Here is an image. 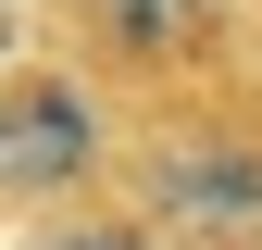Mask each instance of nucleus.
Segmentation results:
<instances>
[{"label": "nucleus", "mask_w": 262, "mask_h": 250, "mask_svg": "<svg viewBox=\"0 0 262 250\" xmlns=\"http://www.w3.org/2000/svg\"><path fill=\"white\" fill-rule=\"evenodd\" d=\"M113 187L162 225V250H262V50L150 100Z\"/></svg>", "instance_id": "f257e3e1"}, {"label": "nucleus", "mask_w": 262, "mask_h": 250, "mask_svg": "<svg viewBox=\"0 0 262 250\" xmlns=\"http://www.w3.org/2000/svg\"><path fill=\"white\" fill-rule=\"evenodd\" d=\"M250 13H262V0H250Z\"/></svg>", "instance_id": "39448f33"}, {"label": "nucleus", "mask_w": 262, "mask_h": 250, "mask_svg": "<svg viewBox=\"0 0 262 250\" xmlns=\"http://www.w3.org/2000/svg\"><path fill=\"white\" fill-rule=\"evenodd\" d=\"M125 150H138V100L100 62H75L50 25H25V50L0 62V213L88 200L125 175Z\"/></svg>", "instance_id": "f03ea898"}, {"label": "nucleus", "mask_w": 262, "mask_h": 250, "mask_svg": "<svg viewBox=\"0 0 262 250\" xmlns=\"http://www.w3.org/2000/svg\"><path fill=\"white\" fill-rule=\"evenodd\" d=\"M13 250H162V225L125 187H88V200H50V213H13Z\"/></svg>", "instance_id": "20e7f679"}, {"label": "nucleus", "mask_w": 262, "mask_h": 250, "mask_svg": "<svg viewBox=\"0 0 262 250\" xmlns=\"http://www.w3.org/2000/svg\"><path fill=\"white\" fill-rule=\"evenodd\" d=\"M38 25L75 62H100L125 100H175V88L225 75L237 50H262V13L250 0H38Z\"/></svg>", "instance_id": "7ed1b4c3"}]
</instances>
